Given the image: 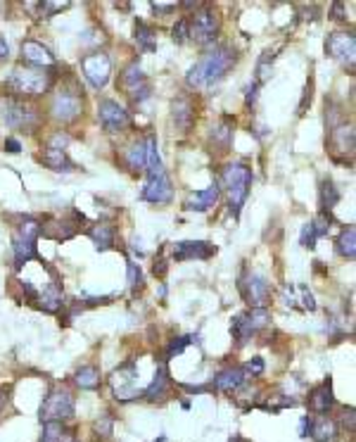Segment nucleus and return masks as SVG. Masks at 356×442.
I'll return each instance as SVG.
<instances>
[{
	"instance_id": "f257e3e1",
	"label": "nucleus",
	"mask_w": 356,
	"mask_h": 442,
	"mask_svg": "<svg viewBox=\"0 0 356 442\" xmlns=\"http://www.w3.org/2000/svg\"><path fill=\"white\" fill-rule=\"evenodd\" d=\"M238 62V53L235 48L230 45H211L204 55L197 60V62L190 67L186 74L188 86L193 88H211L216 86L218 81L226 79L233 67Z\"/></svg>"
},
{
	"instance_id": "f03ea898",
	"label": "nucleus",
	"mask_w": 356,
	"mask_h": 442,
	"mask_svg": "<svg viewBox=\"0 0 356 442\" xmlns=\"http://www.w3.org/2000/svg\"><path fill=\"white\" fill-rule=\"evenodd\" d=\"M252 169L245 165V162H233L223 169L221 174V181H218V186H223L221 190L228 193V209L230 214L240 216V209L245 205V200H247L250 195V188H252Z\"/></svg>"
},
{
	"instance_id": "7ed1b4c3",
	"label": "nucleus",
	"mask_w": 356,
	"mask_h": 442,
	"mask_svg": "<svg viewBox=\"0 0 356 442\" xmlns=\"http://www.w3.org/2000/svg\"><path fill=\"white\" fill-rule=\"evenodd\" d=\"M10 91L15 93V98H40L48 88H50V74L38 67H24L19 65L12 70L8 79Z\"/></svg>"
},
{
	"instance_id": "20e7f679",
	"label": "nucleus",
	"mask_w": 356,
	"mask_h": 442,
	"mask_svg": "<svg viewBox=\"0 0 356 442\" xmlns=\"http://www.w3.org/2000/svg\"><path fill=\"white\" fill-rule=\"evenodd\" d=\"M38 236H40V223L38 221L24 219L22 223H19V228L15 231V238H12V250H15V267L17 269L29 260H40L38 245H36Z\"/></svg>"
},
{
	"instance_id": "39448f33",
	"label": "nucleus",
	"mask_w": 356,
	"mask_h": 442,
	"mask_svg": "<svg viewBox=\"0 0 356 442\" xmlns=\"http://www.w3.org/2000/svg\"><path fill=\"white\" fill-rule=\"evenodd\" d=\"M0 119L5 121V126L24 128V131H33L38 126V112L15 95L0 100Z\"/></svg>"
},
{
	"instance_id": "423d86ee",
	"label": "nucleus",
	"mask_w": 356,
	"mask_h": 442,
	"mask_svg": "<svg viewBox=\"0 0 356 442\" xmlns=\"http://www.w3.org/2000/svg\"><path fill=\"white\" fill-rule=\"evenodd\" d=\"M218 29H221V19H218L214 8H200L188 19V38L195 40L197 45L214 43Z\"/></svg>"
},
{
	"instance_id": "0eeeda50",
	"label": "nucleus",
	"mask_w": 356,
	"mask_h": 442,
	"mask_svg": "<svg viewBox=\"0 0 356 442\" xmlns=\"http://www.w3.org/2000/svg\"><path fill=\"white\" fill-rule=\"evenodd\" d=\"M74 411H77V407H74L72 392L65 390V387H55L50 395L45 397V402L40 404V421L43 424H48V421L65 424V421L74 419Z\"/></svg>"
},
{
	"instance_id": "6e6552de",
	"label": "nucleus",
	"mask_w": 356,
	"mask_h": 442,
	"mask_svg": "<svg viewBox=\"0 0 356 442\" xmlns=\"http://www.w3.org/2000/svg\"><path fill=\"white\" fill-rule=\"evenodd\" d=\"M109 385L119 402H131V399L140 397L138 395V364L133 359H128L109 376Z\"/></svg>"
},
{
	"instance_id": "1a4fd4ad",
	"label": "nucleus",
	"mask_w": 356,
	"mask_h": 442,
	"mask_svg": "<svg viewBox=\"0 0 356 442\" xmlns=\"http://www.w3.org/2000/svg\"><path fill=\"white\" fill-rule=\"evenodd\" d=\"M50 114L52 119L62 121V124L77 121L84 114V100L77 91H57L50 103Z\"/></svg>"
},
{
	"instance_id": "9d476101",
	"label": "nucleus",
	"mask_w": 356,
	"mask_h": 442,
	"mask_svg": "<svg viewBox=\"0 0 356 442\" xmlns=\"http://www.w3.org/2000/svg\"><path fill=\"white\" fill-rule=\"evenodd\" d=\"M240 292L252 309H266V304L271 302V283L262 274H250L247 278H240Z\"/></svg>"
},
{
	"instance_id": "9b49d317",
	"label": "nucleus",
	"mask_w": 356,
	"mask_h": 442,
	"mask_svg": "<svg viewBox=\"0 0 356 442\" xmlns=\"http://www.w3.org/2000/svg\"><path fill=\"white\" fill-rule=\"evenodd\" d=\"M326 53L340 65L354 70V55H356V38L352 31H335L326 40Z\"/></svg>"
},
{
	"instance_id": "f8f14e48",
	"label": "nucleus",
	"mask_w": 356,
	"mask_h": 442,
	"mask_svg": "<svg viewBox=\"0 0 356 442\" xmlns=\"http://www.w3.org/2000/svg\"><path fill=\"white\" fill-rule=\"evenodd\" d=\"M81 70H84V77L91 81L93 88H105L107 81H109V74H112V62H109L107 53H91V55H86L81 60Z\"/></svg>"
},
{
	"instance_id": "ddd939ff",
	"label": "nucleus",
	"mask_w": 356,
	"mask_h": 442,
	"mask_svg": "<svg viewBox=\"0 0 356 442\" xmlns=\"http://www.w3.org/2000/svg\"><path fill=\"white\" fill-rule=\"evenodd\" d=\"M98 119L107 133H119V131H124L126 126H131V114L126 112V107H121L119 103H114V100H100Z\"/></svg>"
},
{
	"instance_id": "4468645a",
	"label": "nucleus",
	"mask_w": 356,
	"mask_h": 442,
	"mask_svg": "<svg viewBox=\"0 0 356 442\" xmlns=\"http://www.w3.org/2000/svg\"><path fill=\"white\" fill-rule=\"evenodd\" d=\"M140 198L145 202H152V205H169V202L174 200V186H171L167 172L150 176V181L145 183V188H143Z\"/></svg>"
},
{
	"instance_id": "2eb2a0df",
	"label": "nucleus",
	"mask_w": 356,
	"mask_h": 442,
	"mask_svg": "<svg viewBox=\"0 0 356 442\" xmlns=\"http://www.w3.org/2000/svg\"><path fill=\"white\" fill-rule=\"evenodd\" d=\"M216 255V248L207 241H181L174 245V260L188 262V260H209Z\"/></svg>"
},
{
	"instance_id": "dca6fc26",
	"label": "nucleus",
	"mask_w": 356,
	"mask_h": 442,
	"mask_svg": "<svg viewBox=\"0 0 356 442\" xmlns=\"http://www.w3.org/2000/svg\"><path fill=\"white\" fill-rule=\"evenodd\" d=\"M171 121L181 133H188L195 124V105L188 95H178L171 103Z\"/></svg>"
},
{
	"instance_id": "f3484780",
	"label": "nucleus",
	"mask_w": 356,
	"mask_h": 442,
	"mask_svg": "<svg viewBox=\"0 0 356 442\" xmlns=\"http://www.w3.org/2000/svg\"><path fill=\"white\" fill-rule=\"evenodd\" d=\"M22 60L29 67H38V70H45V67H52L55 65V55L43 43H38V40H31L26 38L22 40Z\"/></svg>"
},
{
	"instance_id": "a211bd4d",
	"label": "nucleus",
	"mask_w": 356,
	"mask_h": 442,
	"mask_svg": "<svg viewBox=\"0 0 356 442\" xmlns=\"http://www.w3.org/2000/svg\"><path fill=\"white\" fill-rule=\"evenodd\" d=\"M245 383H247V373H245L243 366H228V369L218 371L214 378V387L218 392H226V395L238 392Z\"/></svg>"
},
{
	"instance_id": "6ab92c4d",
	"label": "nucleus",
	"mask_w": 356,
	"mask_h": 442,
	"mask_svg": "<svg viewBox=\"0 0 356 442\" xmlns=\"http://www.w3.org/2000/svg\"><path fill=\"white\" fill-rule=\"evenodd\" d=\"M218 198H221V186H218V181H214L209 188L190 195L188 202H186V209H190V212H207V209H211L216 205Z\"/></svg>"
},
{
	"instance_id": "aec40b11",
	"label": "nucleus",
	"mask_w": 356,
	"mask_h": 442,
	"mask_svg": "<svg viewBox=\"0 0 356 442\" xmlns=\"http://www.w3.org/2000/svg\"><path fill=\"white\" fill-rule=\"evenodd\" d=\"M40 162L52 169V172H60V174H69L74 172V162L69 160V155H67V150H60V148H52V145H45L43 155H40Z\"/></svg>"
},
{
	"instance_id": "412c9836",
	"label": "nucleus",
	"mask_w": 356,
	"mask_h": 442,
	"mask_svg": "<svg viewBox=\"0 0 356 442\" xmlns=\"http://www.w3.org/2000/svg\"><path fill=\"white\" fill-rule=\"evenodd\" d=\"M330 148L333 153L352 155L354 153V126L352 124H338L330 131Z\"/></svg>"
},
{
	"instance_id": "4be33fe9",
	"label": "nucleus",
	"mask_w": 356,
	"mask_h": 442,
	"mask_svg": "<svg viewBox=\"0 0 356 442\" xmlns=\"http://www.w3.org/2000/svg\"><path fill=\"white\" fill-rule=\"evenodd\" d=\"M333 404H335V397H333L330 380H326V383H321L318 387H313L311 395H309V409L313 414H328L333 409Z\"/></svg>"
},
{
	"instance_id": "5701e85b",
	"label": "nucleus",
	"mask_w": 356,
	"mask_h": 442,
	"mask_svg": "<svg viewBox=\"0 0 356 442\" xmlns=\"http://www.w3.org/2000/svg\"><path fill=\"white\" fill-rule=\"evenodd\" d=\"M38 307L48 311V314H57L60 309L65 307V295H62V285H60V281L55 278V281L48 285V290L43 292V295L38 297Z\"/></svg>"
},
{
	"instance_id": "b1692460",
	"label": "nucleus",
	"mask_w": 356,
	"mask_h": 442,
	"mask_svg": "<svg viewBox=\"0 0 356 442\" xmlns=\"http://www.w3.org/2000/svg\"><path fill=\"white\" fill-rule=\"evenodd\" d=\"M169 385H171V378H169L167 366L160 364V366H157V371H155L152 383H150V385H148V390H145V399H150V402L164 399V397L169 395Z\"/></svg>"
},
{
	"instance_id": "393cba45",
	"label": "nucleus",
	"mask_w": 356,
	"mask_h": 442,
	"mask_svg": "<svg viewBox=\"0 0 356 442\" xmlns=\"http://www.w3.org/2000/svg\"><path fill=\"white\" fill-rule=\"evenodd\" d=\"M233 128H235V121H233L230 117H223L218 124L211 128V143H214L216 148H221L218 153H226L230 148V143H233Z\"/></svg>"
},
{
	"instance_id": "a878e982",
	"label": "nucleus",
	"mask_w": 356,
	"mask_h": 442,
	"mask_svg": "<svg viewBox=\"0 0 356 442\" xmlns=\"http://www.w3.org/2000/svg\"><path fill=\"white\" fill-rule=\"evenodd\" d=\"M340 202V190L335 188V183L330 179H323L321 181V190H318V205H321V212L323 214H330L335 205Z\"/></svg>"
},
{
	"instance_id": "bb28decb",
	"label": "nucleus",
	"mask_w": 356,
	"mask_h": 442,
	"mask_svg": "<svg viewBox=\"0 0 356 442\" xmlns=\"http://www.w3.org/2000/svg\"><path fill=\"white\" fill-rule=\"evenodd\" d=\"M74 383H77L81 390H98L100 387V369L93 364H86L74 373Z\"/></svg>"
},
{
	"instance_id": "cd10ccee",
	"label": "nucleus",
	"mask_w": 356,
	"mask_h": 442,
	"mask_svg": "<svg viewBox=\"0 0 356 442\" xmlns=\"http://www.w3.org/2000/svg\"><path fill=\"white\" fill-rule=\"evenodd\" d=\"M88 236H91V241L95 243V248L98 250H109L114 248V228L109 226V223H95V226L88 228Z\"/></svg>"
},
{
	"instance_id": "c85d7f7f",
	"label": "nucleus",
	"mask_w": 356,
	"mask_h": 442,
	"mask_svg": "<svg viewBox=\"0 0 356 442\" xmlns=\"http://www.w3.org/2000/svg\"><path fill=\"white\" fill-rule=\"evenodd\" d=\"M335 250H338V255L345 257V260H354V255H356V228L354 226L342 228L340 238L335 241Z\"/></svg>"
},
{
	"instance_id": "c756f323",
	"label": "nucleus",
	"mask_w": 356,
	"mask_h": 442,
	"mask_svg": "<svg viewBox=\"0 0 356 442\" xmlns=\"http://www.w3.org/2000/svg\"><path fill=\"white\" fill-rule=\"evenodd\" d=\"M335 435H338V424H335L333 419H328V416L313 419L309 438H313L316 442H328V440H335Z\"/></svg>"
},
{
	"instance_id": "7c9ffc66",
	"label": "nucleus",
	"mask_w": 356,
	"mask_h": 442,
	"mask_svg": "<svg viewBox=\"0 0 356 442\" xmlns=\"http://www.w3.org/2000/svg\"><path fill=\"white\" fill-rule=\"evenodd\" d=\"M77 231L79 228L72 221H50L48 226H40V233L45 238H52V241H69Z\"/></svg>"
},
{
	"instance_id": "2f4dec72",
	"label": "nucleus",
	"mask_w": 356,
	"mask_h": 442,
	"mask_svg": "<svg viewBox=\"0 0 356 442\" xmlns=\"http://www.w3.org/2000/svg\"><path fill=\"white\" fill-rule=\"evenodd\" d=\"M145 167L150 176H157L164 172L162 167V158H160V145H157L155 136H148L145 138Z\"/></svg>"
},
{
	"instance_id": "473e14b6",
	"label": "nucleus",
	"mask_w": 356,
	"mask_h": 442,
	"mask_svg": "<svg viewBox=\"0 0 356 442\" xmlns=\"http://www.w3.org/2000/svg\"><path fill=\"white\" fill-rule=\"evenodd\" d=\"M148 81H145V74H143L140 70V65L138 62H131L124 70V74H121V86L126 88L128 93H133V91H138V88L145 86Z\"/></svg>"
},
{
	"instance_id": "72a5a7b5",
	"label": "nucleus",
	"mask_w": 356,
	"mask_h": 442,
	"mask_svg": "<svg viewBox=\"0 0 356 442\" xmlns=\"http://www.w3.org/2000/svg\"><path fill=\"white\" fill-rule=\"evenodd\" d=\"M230 333H233V338H235L238 345H245L252 336H257L255 328H252V324H250V319H247V311H245V314H238L235 319H233Z\"/></svg>"
},
{
	"instance_id": "f704fd0d",
	"label": "nucleus",
	"mask_w": 356,
	"mask_h": 442,
	"mask_svg": "<svg viewBox=\"0 0 356 442\" xmlns=\"http://www.w3.org/2000/svg\"><path fill=\"white\" fill-rule=\"evenodd\" d=\"M155 29L150 24H145L143 19H135V40H138V45L143 50L152 53L157 50V40H155Z\"/></svg>"
},
{
	"instance_id": "c9c22d12",
	"label": "nucleus",
	"mask_w": 356,
	"mask_h": 442,
	"mask_svg": "<svg viewBox=\"0 0 356 442\" xmlns=\"http://www.w3.org/2000/svg\"><path fill=\"white\" fill-rule=\"evenodd\" d=\"M126 165L133 169V172H140L145 167V140L133 143L126 150Z\"/></svg>"
},
{
	"instance_id": "e433bc0d",
	"label": "nucleus",
	"mask_w": 356,
	"mask_h": 442,
	"mask_svg": "<svg viewBox=\"0 0 356 442\" xmlns=\"http://www.w3.org/2000/svg\"><path fill=\"white\" fill-rule=\"evenodd\" d=\"M190 343H197V336H183V338H174L167 348V359H174L176 355H181L183 350L188 348Z\"/></svg>"
},
{
	"instance_id": "4c0bfd02",
	"label": "nucleus",
	"mask_w": 356,
	"mask_h": 442,
	"mask_svg": "<svg viewBox=\"0 0 356 442\" xmlns=\"http://www.w3.org/2000/svg\"><path fill=\"white\" fill-rule=\"evenodd\" d=\"M247 319H250V324H252V328H255V333L266 328V326H269V321H271L269 309H250L247 311Z\"/></svg>"
},
{
	"instance_id": "58836bf2",
	"label": "nucleus",
	"mask_w": 356,
	"mask_h": 442,
	"mask_svg": "<svg viewBox=\"0 0 356 442\" xmlns=\"http://www.w3.org/2000/svg\"><path fill=\"white\" fill-rule=\"evenodd\" d=\"M318 231H316V226H313V221H309L306 223V226L302 228V236H299V245H302V248H306V250H313L316 248V241H318Z\"/></svg>"
},
{
	"instance_id": "ea45409f",
	"label": "nucleus",
	"mask_w": 356,
	"mask_h": 442,
	"mask_svg": "<svg viewBox=\"0 0 356 442\" xmlns=\"http://www.w3.org/2000/svg\"><path fill=\"white\" fill-rule=\"evenodd\" d=\"M126 269H128V285H131V290H133V295H135L138 290H143V283H145V278H143V271H140L138 264L128 262Z\"/></svg>"
},
{
	"instance_id": "a19ab883",
	"label": "nucleus",
	"mask_w": 356,
	"mask_h": 442,
	"mask_svg": "<svg viewBox=\"0 0 356 442\" xmlns=\"http://www.w3.org/2000/svg\"><path fill=\"white\" fill-rule=\"evenodd\" d=\"M112 426H114L112 416H109V414H105V416H100L98 421H95V433H98L100 438L109 440V438H112Z\"/></svg>"
},
{
	"instance_id": "79ce46f5",
	"label": "nucleus",
	"mask_w": 356,
	"mask_h": 442,
	"mask_svg": "<svg viewBox=\"0 0 356 442\" xmlns=\"http://www.w3.org/2000/svg\"><path fill=\"white\" fill-rule=\"evenodd\" d=\"M171 38H174V43H186L188 40V17L178 19L174 24V29H171Z\"/></svg>"
},
{
	"instance_id": "37998d69",
	"label": "nucleus",
	"mask_w": 356,
	"mask_h": 442,
	"mask_svg": "<svg viewBox=\"0 0 356 442\" xmlns=\"http://www.w3.org/2000/svg\"><path fill=\"white\" fill-rule=\"evenodd\" d=\"M271 60H273L271 53H264V57L259 60V65H257V74H259L257 84H262V81H266L271 77Z\"/></svg>"
},
{
	"instance_id": "c03bdc74",
	"label": "nucleus",
	"mask_w": 356,
	"mask_h": 442,
	"mask_svg": "<svg viewBox=\"0 0 356 442\" xmlns=\"http://www.w3.org/2000/svg\"><path fill=\"white\" fill-rule=\"evenodd\" d=\"M38 8H40V15L50 17V15H55V12L67 10L69 8V3H50V0H43V3H38Z\"/></svg>"
},
{
	"instance_id": "a18cd8bd",
	"label": "nucleus",
	"mask_w": 356,
	"mask_h": 442,
	"mask_svg": "<svg viewBox=\"0 0 356 442\" xmlns=\"http://www.w3.org/2000/svg\"><path fill=\"white\" fill-rule=\"evenodd\" d=\"M297 292L302 295V307L306 311H316V300H313V295L309 292V288H306V285H297Z\"/></svg>"
},
{
	"instance_id": "49530a36",
	"label": "nucleus",
	"mask_w": 356,
	"mask_h": 442,
	"mask_svg": "<svg viewBox=\"0 0 356 442\" xmlns=\"http://www.w3.org/2000/svg\"><path fill=\"white\" fill-rule=\"evenodd\" d=\"M243 369H245V373H247V376H250V373H252V376H262V373H264V362H262V357L250 359V362L245 364Z\"/></svg>"
},
{
	"instance_id": "de8ad7c7",
	"label": "nucleus",
	"mask_w": 356,
	"mask_h": 442,
	"mask_svg": "<svg viewBox=\"0 0 356 442\" xmlns=\"http://www.w3.org/2000/svg\"><path fill=\"white\" fill-rule=\"evenodd\" d=\"M150 8H152L157 15H171V12H176L178 5L176 3H150Z\"/></svg>"
},
{
	"instance_id": "09e8293b",
	"label": "nucleus",
	"mask_w": 356,
	"mask_h": 442,
	"mask_svg": "<svg viewBox=\"0 0 356 442\" xmlns=\"http://www.w3.org/2000/svg\"><path fill=\"white\" fill-rule=\"evenodd\" d=\"M257 95H259V84L255 81V84L247 86V93H245V103H247V107H252L257 103Z\"/></svg>"
},
{
	"instance_id": "8fccbe9b",
	"label": "nucleus",
	"mask_w": 356,
	"mask_h": 442,
	"mask_svg": "<svg viewBox=\"0 0 356 442\" xmlns=\"http://www.w3.org/2000/svg\"><path fill=\"white\" fill-rule=\"evenodd\" d=\"M311 424H313V416H302V421H299V438H309Z\"/></svg>"
},
{
	"instance_id": "3c124183",
	"label": "nucleus",
	"mask_w": 356,
	"mask_h": 442,
	"mask_svg": "<svg viewBox=\"0 0 356 442\" xmlns=\"http://www.w3.org/2000/svg\"><path fill=\"white\" fill-rule=\"evenodd\" d=\"M342 10H345V3H335L333 5V19H335V22H347V15Z\"/></svg>"
},
{
	"instance_id": "603ef678",
	"label": "nucleus",
	"mask_w": 356,
	"mask_h": 442,
	"mask_svg": "<svg viewBox=\"0 0 356 442\" xmlns=\"http://www.w3.org/2000/svg\"><path fill=\"white\" fill-rule=\"evenodd\" d=\"M5 150L8 153H12V155H17L19 150H22V143H19L17 138H5Z\"/></svg>"
},
{
	"instance_id": "864d4df0",
	"label": "nucleus",
	"mask_w": 356,
	"mask_h": 442,
	"mask_svg": "<svg viewBox=\"0 0 356 442\" xmlns=\"http://www.w3.org/2000/svg\"><path fill=\"white\" fill-rule=\"evenodd\" d=\"M152 271H155V276H164L167 274V260H164V257H160V260H155V267H152Z\"/></svg>"
},
{
	"instance_id": "5fc2aeb1",
	"label": "nucleus",
	"mask_w": 356,
	"mask_h": 442,
	"mask_svg": "<svg viewBox=\"0 0 356 442\" xmlns=\"http://www.w3.org/2000/svg\"><path fill=\"white\" fill-rule=\"evenodd\" d=\"M8 57H10V45H8V40L0 36V60H8Z\"/></svg>"
},
{
	"instance_id": "6e6d98bb",
	"label": "nucleus",
	"mask_w": 356,
	"mask_h": 442,
	"mask_svg": "<svg viewBox=\"0 0 356 442\" xmlns=\"http://www.w3.org/2000/svg\"><path fill=\"white\" fill-rule=\"evenodd\" d=\"M60 442H79V438H77V435H74L72 431H67V433L62 435V440H60Z\"/></svg>"
},
{
	"instance_id": "4d7b16f0",
	"label": "nucleus",
	"mask_w": 356,
	"mask_h": 442,
	"mask_svg": "<svg viewBox=\"0 0 356 442\" xmlns=\"http://www.w3.org/2000/svg\"><path fill=\"white\" fill-rule=\"evenodd\" d=\"M228 442H245V440L240 438V435H233V438H230Z\"/></svg>"
},
{
	"instance_id": "13d9d810",
	"label": "nucleus",
	"mask_w": 356,
	"mask_h": 442,
	"mask_svg": "<svg viewBox=\"0 0 356 442\" xmlns=\"http://www.w3.org/2000/svg\"><path fill=\"white\" fill-rule=\"evenodd\" d=\"M164 440H167V438H164V435H162V438H157L155 442H164Z\"/></svg>"
}]
</instances>
